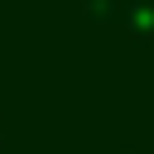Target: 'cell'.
<instances>
[{"mask_svg": "<svg viewBox=\"0 0 154 154\" xmlns=\"http://www.w3.org/2000/svg\"><path fill=\"white\" fill-rule=\"evenodd\" d=\"M120 24L135 43H154V0H130L120 10Z\"/></svg>", "mask_w": 154, "mask_h": 154, "instance_id": "cell-1", "label": "cell"}, {"mask_svg": "<svg viewBox=\"0 0 154 154\" xmlns=\"http://www.w3.org/2000/svg\"><path fill=\"white\" fill-rule=\"evenodd\" d=\"M120 154H140V149H120Z\"/></svg>", "mask_w": 154, "mask_h": 154, "instance_id": "cell-3", "label": "cell"}, {"mask_svg": "<svg viewBox=\"0 0 154 154\" xmlns=\"http://www.w3.org/2000/svg\"><path fill=\"white\" fill-rule=\"evenodd\" d=\"M116 14H120L116 0H82V19H91V24H106V19H116Z\"/></svg>", "mask_w": 154, "mask_h": 154, "instance_id": "cell-2", "label": "cell"}, {"mask_svg": "<svg viewBox=\"0 0 154 154\" xmlns=\"http://www.w3.org/2000/svg\"><path fill=\"white\" fill-rule=\"evenodd\" d=\"M0 149H5V135H0Z\"/></svg>", "mask_w": 154, "mask_h": 154, "instance_id": "cell-4", "label": "cell"}]
</instances>
